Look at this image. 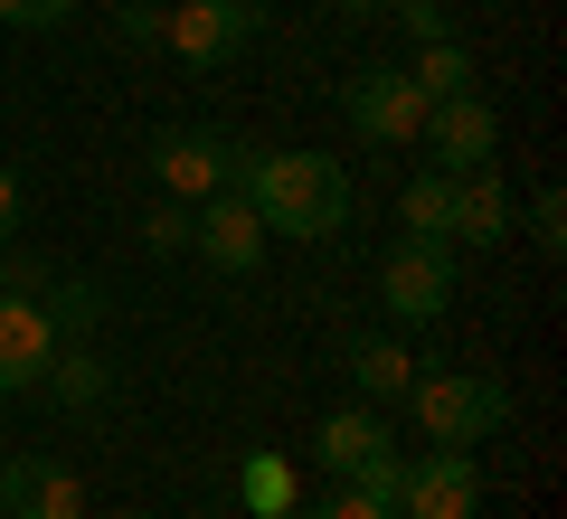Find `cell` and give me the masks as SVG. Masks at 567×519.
Returning a JSON list of instances; mask_svg holds the SVG:
<instances>
[{
	"label": "cell",
	"mask_w": 567,
	"mask_h": 519,
	"mask_svg": "<svg viewBox=\"0 0 567 519\" xmlns=\"http://www.w3.org/2000/svg\"><path fill=\"white\" fill-rule=\"evenodd\" d=\"M48 321H58V340H66V331H95V321H104V293H95V283H58V312H48Z\"/></svg>",
	"instance_id": "cell-24"
},
{
	"label": "cell",
	"mask_w": 567,
	"mask_h": 519,
	"mask_svg": "<svg viewBox=\"0 0 567 519\" xmlns=\"http://www.w3.org/2000/svg\"><path fill=\"white\" fill-rule=\"evenodd\" d=\"M398 227L425 246H454V180L445 170H416V180L398 189Z\"/></svg>",
	"instance_id": "cell-17"
},
{
	"label": "cell",
	"mask_w": 567,
	"mask_h": 519,
	"mask_svg": "<svg viewBox=\"0 0 567 519\" xmlns=\"http://www.w3.org/2000/svg\"><path fill=\"white\" fill-rule=\"evenodd\" d=\"M350 491H369V500H388V510H398V491H406V454L388 444L379 463H360V473H350Z\"/></svg>",
	"instance_id": "cell-22"
},
{
	"label": "cell",
	"mask_w": 567,
	"mask_h": 519,
	"mask_svg": "<svg viewBox=\"0 0 567 519\" xmlns=\"http://www.w3.org/2000/svg\"><path fill=\"white\" fill-rule=\"evenodd\" d=\"M66 20H76V0H0V29H29V39L66 29Z\"/></svg>",
	"instance_id": "cell-23"
},
{
	"label": "cell",
	"mask_w": 567,
	"mask_h": 519,
	"mask_svg": "<svg viewBox=\"0 0 567 519\" xmlns=\"http://www.w3.org/2000/svg\"><path fill=\"white\" fill-rule=\"evenodd\" d=\"M388 20H398V29H406V39H416V48L454 39V10H445V0H398V10H388Z\"/></svg>",
	"instance_id": "cell-21"
},
{
	"label": "cell",
	"mask_w": 567,
	"mask_h": 519,
	"mask_svg": "<svg viewBox=\"0 0 567 519\" xmlns=\"http://www.w3.org/2000/svg\"><path fill=\"white\" fill-rule=\"evenodd\" d=\"M341 369L360 378L369 406H398L406 378H416V360H406V340H398V331H350V340H341Z\"/></svg>",
	"instance_id": "cell-12"
},
{
	"label": "cell",
	"mask_w": 567,
	"mask_h": 519,
	"mask_svg": "<svg viewBox=\"0 0 567 519\" xmlns=\"http://www.w3.org/2000/svg\"><path fill=\"white\" fill-rule=\"evenodd\" d=\"M152 180L171 189V199H218V189H237V160H246V142L237 133H208V123H171V133H152Z\"/></svg>",
	"instance_id": "cell-4"
},
{
	"label": "cell",
	"mask_w": 567,
	"mask_h": 519,
	"mask_svg": "<svg viewBox=\"0 0 567 519\" xmlns=\"http://www.w3.org/2000/svg\"><path fill=\"white\" fill-rule=\"evenodd\" d=\"M48 360H58V321H48V302H29V293L0 283V397H29V387L48 378Z\"/></svg>",
	"instance_id": "cell-10"
},
{
	"label": "cell",
	"mask_w": 567,
	"mask_h": 519,
	"mask_svg": "<svg viewBox=\"0 0 567 519\" xmlns=\"http://www.w3.org/2000/svg\"><path fill=\"white\" fill-rule=\"evenodd\" d=\"M142 246H152V256H189V199L152 208V218H142Z\"/></svg>",
	"instance_id": "cell-20"
},
{
	"label": "cell",
	"mask_w": 567,
	"mask_h": 519,
	"mask_svg": "<svg viewBox=\"0 0 567 519\" xmlns=\"http://www.w3.org/2000/svg\"><path fill=\"white\" fill-rule=\"evenodd\" d=\"M416 142H435V170L464 180V170H492V152H502V114H492L483 95H445V104H425V133Z\"/></svg>",
	"instance_id": "cell-9"
},
{
	"label": "cell",
	"mask_w": 567,
	"mask_h": 519,
	"mask_svg": "<svg viewBox=\"0 0 567 519\" xmlns=\"http://www.w3.org/2000/svg\"><path fill=\"white\" fill-rule=\"evenodd\" d=\"M511 227H520V208H511L502 170H464L454 180V246H511Z\"/></svg>",
	"instance_id": "cell-13"
},
{
	"label": "cell",
	"mask_w": 567,
	"mask_h": 519,
	"mask_svg": "<svg viewBox=\"0 0 567 519\" xmlns=\"http://www.w3.org/2000/svg\"><path fill=\"white\" fill-rule=\"evenodd\" d=\"M520 227H529V246H539V256H567V189H558V180H548V189H539V199H529V208H520Z\"/></svg>",
	"instance_id": "cell-19"
},
{
	"label": "cell",
	"mask_w": 567,
	"mask_h": 519,
	"mask_svg": "<svg viewBox=\"0 0 567 519\" xmlns=\"http://www.w3.org/2000/svg\"><path fill=\"white\" fill-rule=\"evenodd\" d=\"M312 454H322V473H360V463H379L388 454V425H379V406H331L322 416V435H312Z\"/></svg>",
	"instance_id": "cell-14"
},
{
	"label": "cell",
	"mask_w": 567,
	"mask_h": 519,
	"mask_svg": "<svg viewBox=\"0 0 567 519\" xmlns=\"http://www.w3.org/2000/svg\"><path fill=\"white\" fill-rule=\"evenodd\" d=\"M406 406H416L425 444H492L511 425V378H492V369H416L406 378Z\"/></svg>",
	"instance_id": "cell-2"
},
{
	"label": "cell",
	"mask_w": 567,
	"mask_h": 519,
	"mask_svg": "<svg viewBox=\"0 0 567 519\" xmlns=\"http://www.w3.org/2000/svg\"><path fill=\"white\" fill-rule=\"evenodd\" d=\"M0 519H85V481L66 463H10L0 473Z\"/></svg>",
	"instance_id": "cell-11"
},
{
	"label": "cell",
	"mask_w": 567,
	"mask_h": 519,
	"mask_svg": "<svg viewBox=\"0 0 567 519\" xmlns=\"http://www.w3.org/2000/svg\"><path fill=\"white\" fill-rule=\"evenodd\" d=\"M379 302L398 331H416V321H445L454 302V246H425V237H398L379 264Z\"/></svg>",
	"instance_id": "cell-5"
},
{
	"label": "cell",
	"mask_w": 567,
	"mask_h": 519,
	"mask_svg": "<svg viewBox=\"0 0 567 519\" xmlns=\"http://www.w3.org/2000/svg\"><path fill=\"white\" fill-rule=\"evenodd\" d=\"M265 246H275V237H265V218L237 199V189H218V199L189 208V256H199L208 274H256Z\"/></svg>",
	"instance_id": "cell-8"
},
{
	"label": "cell",
	"mask_w": 567,
	"mask_h": 519,
	"mask_svg": "<svg viewBox=\"0 0 567 519\" xmlns=\"http://www.w3.org/2000/svg\"><path fill=\"white\" fill-rule=\"evenodd\" d=\"M483 510V463L464 444H435V454L406 463V491H398V519H473Z\"/></svg>",
	"instance_id": "cell-7"
},
{
	"label": "cell",
	"mask_w": 567,
	"mask_h": 519,
	"mask_svg": "<svg viewBox=\"0 0 567 519\" xmlns=\"http://www.w3.org/2000/svg\"><path fill=\"white\" fill-rule=\"evenodd\" d=\"M293 519H398V510H388V500H369V491H350V481H341V491H331L322 510H293Z\"/></svg>",
	"instance_id": "cell-26"
},
{
	"label": "cell",
	"mask_w": 567,
	"mask_h": 519,
	"mask_svg": "<svg viewBox=\"0 0 567 519\" xmlns=\"http://www.w3.org/2000/svg\"><path fill=\"white\" fill-rule=\"evenodd\" d=\"M350 20H388V10H398V0H341Z\"/></svg>",
	"instance_id": "cell-28"
},
{
	"label": "cell",
	"mask_w": 567,
	"mask_h": 519,
	"mask_svg": "<svg viewBox=\"0 0 567 519\" xmlns=\"http://www.w3.org/2000/svg\"><path fill=\"white\" fill-rule=\"evenodd\" d=\"M162 48L181 66H227L237 48H256V0H171L162 10Z\"/></svg>",
	"instance_id": "cell-6"
},
{
	"label": "cell",
	"mask_w": 567,
	"mask_h": 519,
	"mask_svg": "<svg viewBox=\"0 0 567 519\" xmlns=\"http://www.w3.org/2000/svg\"><path fill=\"white\" fill-rule=\"evenodd\" d=\"M20 208H29V189H20V170H10V160H0V246L20 237Z\"/></svg>",
	"instance_id": "cell-27"
},
{
	"label": "cell",
	"mask_w": 567,
	"mask_h": 519,
	"mask_svg": "<svg viewBox=\"0 0 567 519\" xmlns=\"http://www.w3.org/2000/svg\"><path fill=\"white\" fill-rule=\"evenodd\" d=\"M341 114H350V133L379 142V152H416V133H425V95L406 85V66H388V58H360L341 76Z\"/></svg>",
	"instance_id": "cell-3"
},
{
	"label": "cell",
	"mask_w": 567,
	"mask_h": 519,
	"mask_svg": "<svg viewBox=\"0 0 567 519\" xmlns=\"http://www.w3.org/2000/svg\"><path fill=\"white\" fill-rule=\"evenodd\" d=\"M39 387L66 406V416H95V406L114 397V369H104L85 340H58V360H48V378H39Z\"/></svg>",
	"instance_id": "cell-15"
},
{
	"label": "cell",
	"mask_w": 567,
	"mask_h": 519,
	"mask_svg": "<svg viewBox=\"0 0 567 519\" xmlns=\"http://www.w3.org/2000/svg\"><path fill=\"white\" fill-rule=\"evenodd\" d=\"M114 39L123 48H162V0H114Z\"/></svg>",
	"instance_id": "cell-25"
},
{
	"label": "cell",
	"mask_w": 567,
	"mask_h": 519,
	"mask_svg": "<svg viewBox=\"0 0 567 519\" xmlns=\"http://www.w3.org/2000/svg\"><path fill=\"white\" fill-rule=\"evenodd\" d=\"M237 199L265 218V237H293V246H322L360 218V189H350V170L331 152H256L246 142Z\"/></svg>",
	"instance_id": "cell-1"
},
{
	"label": "cell",
	"mask_w": 567,
	"mask_h": 519,
	"mask_svg": "<svg viewBox=\"0 0 567 519\" xmlns=\"http://www.w3.org/2000/svg\"><path fill=\"white\" fill-rule=\"evenodd\" d=\"M237 510L246 519H293L303 510V473H293L284 454H246L237 463Z\"/></svg>",
	"instance_id": "cell-16"
},
{
	"label": "cell",
	"mask_w": 567,
	"mask_h": 519,
	"mask_svg": "<svg viewBox=\"0 0 567 519\" xmlns=\"http://www.w3.org/2000/svg\"><path fill=\"white\" fill-rule=\"evenodd\" d=\"M406 85H416L425 104H445V95H473V48H464V39H435V48H416Z\"/></svg>",
	"instance_id": "cell-18"
},
{
	"label": "cell",
	"mask_w": 567,
	"mask_h": 519,
	"mask_svg": "<svg viewBox=\"0 0 567 519\" xmlns=\"http://www.w3.org/2000/svg\"><path fill=\"white\" fill-rule=\"evenodd\" d=\"M114 519H152V510H114Z\"/></svg>",
	"instance_id": "cell-29"
}]
</instances>
